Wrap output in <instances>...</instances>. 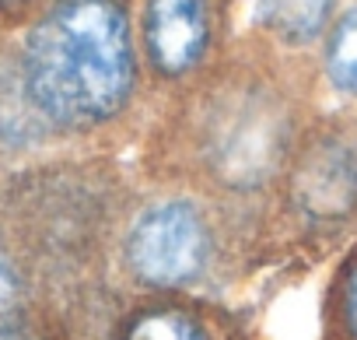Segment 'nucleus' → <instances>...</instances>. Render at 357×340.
Returning <instances> with one entry per match:
<instances>
[{"mask_svg": "<svg viewBox=\"0 0 357 340\" xmlns=\"http://www.w3.org/2000/svg\"><path fill=\"white\" fill-rule=\"evenodd\" d=\"M133 88L130 25L112 0H60L25 46V95L56 126L116 116Z\"/></svg>", "mask_w": 357, "mask_h": 340, "instance_id": "nucleus-1", "label": "nucleus"}, {"mask_svg": "<svg viewBox=\"0 0 357 340\" xmlns=\"http://www.w3.org/2000/svg\"><path fill=\"white\" fill-rule=\"evenodd\" d=\"M133 274L158 288H183L197 281L211 260V232L204 214L186 200L147 207L126 239Z\"/></svg>", "mask_w": 357, "mask_h": 340, "instance_id": "nucleus-2", "label": "nucleus"}, {"mask_svg": "<svg viewBox=\"0 0 357 340\" xmlns=\"http://www.w3.org/2000/svg\"><path fill=\"white\" fill-rule=\"evenodd\" d=\"M284 140V116L266 98H238L214 119L211 158L221 179L235 186H252L277 168Z\"/></svg>", "mask_w": 357, "mask_h": 340, "instance_id": "nucleus-3", "label": "nucleus"}, {"mask_svg": "<svg viewBox=\"0 0 357 340\" xmlns=\"http://www.w3.org/2000/svg\"><path fill=\"white\" fill-rule=\"evenodd\" d=\"M294 204L312 221H340L357 207V147L347 140L315 144L294 172Z\"/></svg>", "mask_w": 357, "mask_h": 340, "instance_id": "nucleus-4", "label": "nucleus"}, {"mask_svg": "<svg viewBox=\"0 0 357 340\" xmlns=\"http://www.w3.org/2000/svg\"><path fill=\"white\" fill-rule=\"evenodd\" d=\"M147 53L165 74L190 71L211 43L207 0H151L147 4Z\"/></svg>", "mask_w": 357, "mask_h": 340, "instance_id": "nucleus-5", "label": "nucleus"}, {"mask_svg": "<svg viewBox=\"0 0 357 340\" xmlns=\"http://www.w3.org/2000/svg\"><path fill=\"white\" fill-rule=\"evenodd\" d=\"M336 0H263V22L287 43H305L322 32Z\"/></svg>", "mask_w": 357, "mask_h": 340, "instance_id": "nucleus-6", "label": "nucleus"}, {"mask_svg": "<svg viewBox=\"0 0 357 340\" xmlns=\"http://www.w3.org/2000/svg\"><path fill=\"white\" fill-rule=\"evenodd\" d=\"M326 74H329V81H333L340 91H347V95L357 98V8H350V11L336 22V29H333V36H329V46H326Z\"/></svg>", "mask_w": 357, "mask_h": 340, "instance_id": "nucleus-7", "label": "nucleus"}, {"mask_svg": "<svg viewBox=\"0 0 357 340\" xmlns=\"http://www.w3.org/2000/svg\"><path fill=\"white\" fill-rule=\"evenodd\" d=\"M123 340H207V333L178 309H147L126 326Z\"/></svg>", "mask_w": 357, "mask_h": 340, "instance_id": "nucleus-8", "label": "nucleus"}, {"mask_svg": "<svg viewBox=\"0 0 357 340\" xmlns=\"http://www.w3.org/2000/svg\"><path fill=\"white\" fill-rule=\"evenodd\" d=\"M18 305H22V284H18V270L8 256V249L0 246V337H4L15 319H18Z\"/></svg>", "mask_w": 357, "mask_h": 340, "instance_id": "nucleus-9", "label": "nucleus"}, {"mask_svg": "<svg viewBox=\"0 0 357 340\" xmlns=\"http://www.w3.org/2000/svg\"><path fill=\"white\" fill-rule=\"evenodd\" d=\"M343 323H347L350 337L357 340V263L350 267L347 284H343Z\"/></svg>", "mask_w": 357, "mask_h": 340, "instance_id": "nucleus-10", "label": "nucleus"}, {"mask_svg": "<svg viewBox=\"0 0 357 340\" xmlns=\"http://www.w3.org/2000/svg\"><path fill=\"white\" fill-rule=\"evenodd\" d=\"M18 4H25V0H0V8H4V11L8 8H18Z\"/></svg>", "mask_w": 357, "mask_h": 340, "instance_id": "nucleus-11", "label": "nucleus"}]
</instances>
